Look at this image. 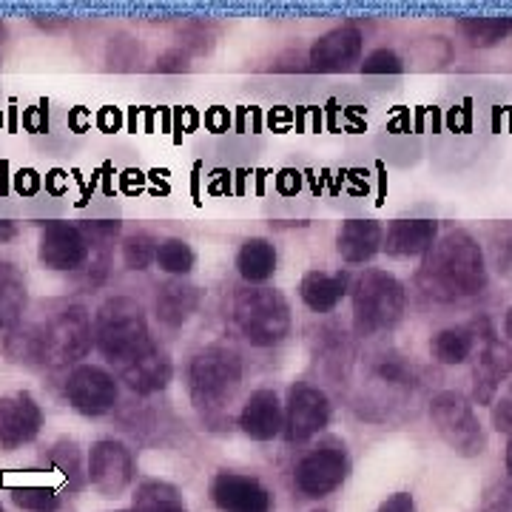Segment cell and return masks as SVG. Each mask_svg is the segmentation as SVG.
Masks as SVG:
<instances>
[{
  "mask_svg": "<svg viewBox=\"0 0 512 512\" xmlns=\"http://www.w3.org/2000/svg\"><path fill=\"white\" fill-rule=\"evenodd\" d=\"M43 464L55 467L57 473L66 478L69 493H80V490L89 484L86 461H83V453H80V444L74 439L55 441V444L43 453Z\"/></svg>",
  "mask_w": 512,
  "mask_h": 512,
  "instance_id": "484cf974",
  "label": "cell"
},
{
  "mask_svg": "<svg viewBox=\"0 0 512 512\" xmlns=\"http://www.w3.org/2000/svg\"><path fill=\"white\" fill-rule=\"evenodd\" d=\"M26 302H29V291L23 274L12 262L0 259V330H12L20 325Z\"/></svg>",
  "mask_w": 512,
  "mask_h": 512,
  "instance_id": "d4e9b609",
  "label": "cell"
},
{
  "mask_svg": "<svg viewBox=\"0 0 512 512\" xmlns=\"http://www.w3.org/2000/svg\"><path fill=\"white\" fill-rule=\"evenodd\" d=\"M157 268L168 274L171 279H185V276L194 271V265H197V254H194V248L180 237H168L160 239V245H157Z\"/></svg>",
  "mask_w": 512,
  "mask_h": 512,
  "instance_id": "f546056e",
  "label": "cell"
},
{
  "mask_svg": "<svg viewBox=\"0 0 512 512\" xmlns=\"http://www.w3.org/2000/svg\"><path fill=\"white\" fill-rule=\"evenodd\" d=\"M43 430V407L29 390L0 396V453H18Z\"/></svg>",
  "mask_w": 512,
  "mask_h": 512,
  "instance_id": "5bb4252c",
  "label": "cell"
},
{
  "mask_svg": "<svg viewBox=\"0 0 512 512\" xmlns=\"http://www.w3.org/2000/svg\"><path fill=\"white\" fill-rule=\"evenodd\" d=\"M63 393H66V402L72 404L74 413H80L86 419H100V416H109L120 402V382L106 367L83 362L69 370Z\"/></svg>",
  "mask_w": 512,
  "mask_h": 512,
  "instance_id": "9c48e42d",
  "label": "cell"
},
{
  "mask_svg": "<svg viewBox=\"0 0 512 512\" xmlns=\"http://www.w3.org/2000/svg\"><path fill=\"white\" fill-rule=\"evenodd\" d=\"M487 259L470 231H450L436 239L416 271V288L433 302H464L487 291Z\"/></svg>",
  "mask_w": 512,
  "mask_h": 512,
  "instance_id": "7a4b0ae2",
  "label": "cell"
},
{
  "mask_svg": "<svg viewBox=\"0 0 512 512\" xmlns=\"http://www.w3.org/2000/svg\"><path fill=\"white\" fill-rule=\"evenodd\" d=\"M114 512H131V510H114Z\"/></svg>",
  "mask_w": 512,
  "mask_h": 512,
  "instance_id": "60d3db41",
  "label": "cell"
},
{
  "mask_svg": "<svg viewBox=\"0 0 512 512\" xmlns=\"http://www.w3.org/2000/svg\"><path fill=\"white\" fill-rule=\"evenodd\" d=\"M3 40H6V23L0 20V43H3Z\"/></svg>",
  "mask_w": 512,
  "mask_h": 512,
  "instance_id": "ab89813d",
  "label": "cell"
},
{
  "mask_svg": "<svg viewBox=\"0 0 512 512\" xmlns=\"http://www.w3.org/2000/svg\"><path fill=\"white\" fill-rule=\"evenodd\" d=\"M0 512H6V510H3V504H0Z\"/></svg>",
  "mask_w": 512,
  "mask_h": 512,
  "instance_id": "7bdbcfd3",
  "label": "cell"
},
{
  "mask_svg": "<svg viewBox=\"0 0 512 512\" xmlns=\"http://www.w3.org/2000/svg\"><path fill=\"white\" fill-rule=\"evenodd\" d=\"M282 436L288 444H305L316 439L333 419L330 396L316 384L299 382L288 390V399L282 404Z\"/></svg>",
  "mask_w": 512,
  "mask_h": 512,
  "instance_id": "30bf717a",
  "label": "cell"
},
{
  "mask_svg": "<svg viewBox=\"0 0 512 512\" xmlns=\"http://www.w3.org/2000/svg\"><path fill=\"white\" fill-rule=\"evenodd\" d=\"M362 74H402L404 60L393 49H373L370 55L362 60Z\"/></svg>",
  "mask_w": 512,
  "mask_h": 512,
  "instance_id": "d6a6232c",
  "label": "cell"
},
{
  "mask_svg": "<svg viewBox=\"0 0 512 512\" xmlns=\"http://www.w3.org/2000/svg\"><path fill=\"white\" fill-rule=\"evenodd\" d=\"M439 239V222L436 220H393L384 228L382 251L396 259L407 256H424Z\"/></svg>",
  "mask_w": 512,
  "mask_h": 512,
  "instance_id": "d6986e66",
  "label": "cell"
},
{
  "mask_svg": "<svg viewBox=\"0 0 512 512\" xmlns=\"http://www.w3.org/2000/svg\"><path fill=\"white\" fill-rule=\"evenodd\" d=\"M15 237H18V225L12 220H0V245L3 242H12Z\"/></svg>",
  "mask_w": 512,
  "mask_h": 512,
  "instance_id": "8d00e7d4",
  "label": "cell"
},
{
  "mask_svg": "<svg viewBox=\"0 0 512 512\" xmlns=\"http://www.w3.org/2000/svg\"><path fill=\"white\" fill-rule=\"evenodd\" d=\"M282 421H285L282 402L271 387L254 390L237 416L239 430L251 441H274L276 436H282Z\"/></svg>",
  "mask_w": 512,
  "mask_h": 512,
  "instance_id": "ac0fdd59",
  "label": "cell"
},
{
  "mask_svg": "<svg viewBox=\"0 0 512 512\" xmlns=\"http://www.w3.org/2000/svg\"><path fill=\"white\" fill-rule=\"evenodd\" d=\"M311 512H328V510H311Z\"/></svg>",
  "mask_w": 512,
  "mask_h": 512,
  "instance_id": "b9f144b4",
  "label": "cell"
},
{
  "mask_svg": "<svg viewBox=\"0 0 512 512\" xmlns=\"http://www.w3.org/2000/svg\"><path fill=\"white\" fill-rule=\"evenodd\" d=\"M276 262H279L276 245L265 237L245 239V242L239 245L237 259H234L237 274L242 276L251 288H262L268 279H274Z\"/></svg>",
  "mask_w": 512,
  "mask_h": 512,
  "instance_id": "603a6c76",
  "label": "cell"
},
{
  "mask_svg": "<svg viewBox=\"0 0 512 512\" xmlns=\"http://www.w3.org/2000/svg\"><path fill=\"white\" fill-rule=\"evenodd\" d=\"M478 330V353L473 365V404L493 407L501 384L510 382L512 376V348L495 336L490 319L473 322Z\"/></svg>",
  "mask_w": 512,
  "mask_h": 512,
  "instance_id": "8fae6325",
  "label": "cell"
},
{
  "mask_svg": "<svg viewBox=\"0 0 512 512\" xmlns=\"http://www.w3.org/2000/svg\"><path fill=\"white\" fill-rule=\"evenodd\" d=\"M384 228L376 220H348L336 231V251L348 265H365L382 251Z\"/></svg>",
  "mask_w": 512,
  "mask_h": 512,
  "instance_id": "7402d4cb",
  "label": "cell"
},
{
  "mask_svg": "<svg viewBox=\"0 0 512 512\" xmlns=\"http://www.w3.org/2000/svg\"><path fill=\"white\" fill-rule=\"evenodd\" d=\"M350 476V456L345 441L322 439L293 467V487L305 498H328Z\"/></svg>",
  "mask_w": 512,
  "mask_h": 512,
  "instance_id": "ba28073f",
  "label": "cell"
},
{
  "mask_svg": "<svg viewBox=\"0 0 512 512\" xmlns=\"http://www.w3.org/2000/svg\"><path fill=\"white\" fill-rule=\"evenodd\" d=\"M493 427L512 439V379L507 382V393L493 402Z\"/></svg>",
  "mask_w": 512,
  "mask_h": 512,
  "instance_id": "836d02e7",
  "label": "cell"
},
{
  "mask_svg": "<svg viewBox=\"0 0 512 512\" xmlns=\"http://www.w3.org/2000/svg\"><path fill=\"white\" fill-rule=\"evenodd\" d=\"M131 512H188V507H185L183 493L174 484L148 478L143 484H137Z\"/></svg>",
  "mask_w": 512,
  "mask_h": 512,
  "instance_id": "83f0119b",
  "label": "cell"
},
{
  "mask_svg": "<svg viewBox=\"0 0 512 512\" xmlns=\"http://www.w3.org/2000/svg\"><path fill=\"white\" fill-rule=\"evenodd\" d=\"M12 504L23 512H57L60 495L49 484H20L12 487Z\"/></svg>",
  "mask_w": 512,
  "mask_h": 512,
  "instance_id": "4dcf8cb0",
  "label": "cell"
},
{
  "mask_svg": "<svg viewBox=\"0 0 512 512\" xmlns=\"http://www.w3.org/2000/svg\"><path fill=\"white\" fill-rule=\"evenodd\" d=\"M504 464H507V473L512 476V439L507 441V450H504Z\"/></svg>",
  "mask_w": 512,
  "mask_h": 512,
  "instance_id": "74e56055",
  "label": "cell"
},
{
  "mask_svg": "<svg viewBox=\"0 0 512 512\" xmlns=\"http://www.w3.org/2000/svg\"><path fill=\"white\" fill-rule=\"evenodd\" d=\"M89 256H92V239H89L83 225L60 220L43 225L40 242H37L40 265H46L49 271L72 274L89 262Z\"/></svg>",
  "mask_w": 512,
  "mask_h": 512,
  "instance_id": "4fadbf2b",
  "label": "cell"
},
{
  "mask_svg": "<svg viewBox=\"0 0 512 512\" xmlns=\"http://www.w3.org/2000/svg\"><path fill=\"white\" fill-rule=\"evenodd\" d=\"M362 52H365L362 29L353 23H345V26H336L313 40L308 63L316 72H345L353 63H362Z\"/></svg>",
  "mask_w": 512,
  "mask_h": 512,
  "instance_id": "e0dca14e",
  "label": "cell"
},
{
  "mask_svg": "<svg viewBox=\"0 0 512 512\" xmlns=\"http://www.w3.org/2000/svg\"><path fill=\"white\" fill-rule=\"evenodd\" d=\"M202 291L185 279H168L157 288L154 313L165 328H183L185 322L200 311Z\"/></svg>",
  "mask_w": 512,
  "mask_h": 512,
  "instance_id": "ffe728a7",
  "label": "cell"
},
{
  "mask_svg": "<svg viewBox=\"0 0 512 512\" xmlns=\"http://www.w3.org/2000/svg\"><path fill=\"white\" fill-rule=\"evenodd\" d=\"M191 57H188V52H183V49H168V52H163V55L157 57V72L160 74H183L191 69V63H188Z\"/></svg>",
  "mask_w": 512,
  "mask_h": 512,
  "instance_id": "e575fe53",
  "label": "cell"
},
{
  "mask_svg": "<svg viewBox=\"0 0 512 512\" xmlns=\"http://www.w3.org/2000/svg\"><path fill=\"white\" fill-rule=\"evenodd\" d=\"M350 302H353V333L359 339H370L402 322L407 311V288L382 268H367L350 285Z\"/></svg>",
  "mask_w": 512,
  "mask_h": 512,
  "instance_id": "5b68a950",
  "label": "cell"
},
{
  "mask_svg": "<svg viewBox=\"0 0 512 512\" xmlns=\"http://www.w3.org/2000/svg\"><path fill=\"white\" fill-rule=\"evenodd\" d=\"M234 325L251 348H276L291 336V302L276 288L248 285L234 296Z\"/></svg>",
  "mask_w": 512,
  "mask_h": 512,
  "instance_id": "8992f818",
  "label": "cell"
},
{
  "mask_svg": "<svg viewBox=\"0 0 512 512\" xmlns=\"http://www.w3.org/2000/svg\"><path fill=\"white\" fill-rule=\"evenodd\" d=\"M92 348V316L83 305H69L46 322H20L3 336L6 359L23 367L83 365Z\"/></svg>",
  "mask_w": 512,
  "mask_h": 512,
  "instance_id": "6da1fadb",
  "label": "cell"
},
{
  "mask_svg": "<svg viewBox=\"0 0 512 512\" xmlns=\"http://www.w3.org/2000/svg\"><path fill=\"white\" fill-rule=\"evenodd\" d=\"M430 421L439 439L461 458H476L487 447L484 427L478 421L476 404L458 390H441L430 402Z\"/></svg>",
  "mask_w": 512,
  "mask_h": 512,
  "instance_id": "52a82bcc",
  "label": "cell"
},
{
  "mask_svg": "<svg viewBox=\"0 0 512 512\" xmlns=\"http://www.w3.org/2000/svg\"><path fill=\"white\" fill-rule=\"evenodd\" d=\"M370 376L379 384H384V387H390V390H410V387H416V367L410 365L402 353H396V350H384L379 356H373Z\"/></svg>",
  "mask_w": 512,
  "mask_h": 512,
  "instance_id": "f1b7e54d",
  "label": "cell"
},
{
  "mask_svg": "<svg viewBox=\"0 0 512 512\" xmlns=\"http://www.w3.org/2000/svg\"><path fill=\"white\" fill-rule=\"evenodd\" d=\"M350 293L348 271H308L299 279V299L311 313H333Z\"/></svg>",
  "mask_w": 512,
  "mask_h": 512,
  "instance_id": "44dd1931",
  "label": "cell"
},
{
  "mask_svg": "<svg viewBox=\"0 0 512 512\" xmlns=\"http://www.w3.org/2000/svg\"><path fill=\"white\" fill-rule=\"evenodd\" d=\"M376 512H416V498L410 493L387 495Z\"/></svg>",
  "mask_w": 512,
  "mask_h": 512,
  "instance_id": "d590c367",
  "label": "cell"
},
{
  "mask_svg": "<svg viewBox=\"0 0 512 512\" xmlns=\"http://www.w3.org/2000/svg\"><path fill=\"white\" fill-rule=\"evenodd\" d=\"M92 333L94 348L109 365H114V370L131 362L140 350L154 342L146 311L131 296L106 299L94 313Z\"/></svg>",
  "mask_w": 512,
  "mask_h": 512,
  "instance_id": "277c9868",
  "label": "cell"
},
{
  "mask_svg": "<svg viewBox=\"0 0 512 512\" xmlns=\"http://www.w3.org/2000/svg\"><path fill=\"white\" fill-rule=\"evenodd\" d=\"M174 379V362L160 342H151L140 350L131 362L117 367V382H123L137 396H154L163 393Z\"/></svg>",
  "mask_w": 512,
  "mask_h": 512,
  "instance_id": "2e32d148",
  "label": "cell"
},
{
  "mask_svg": "<svg viewBox=\"0 0 512 512\" xmlns=\"http://www.w3.org/2000/svg\"><path fill=\"white\" fill-rule=\"evenodd\" d=\"M478 330L476 325H453V328L439 330L430 339V356L439 365H464L476 356Z\"/></svg>",
  "mask_w": 512,
  "mask_h": 512,
  "instance_id": "cb8c5ba5",
  "label": "cell"
},
{
  "mask_svg": "<svg viewBox=\"0 0 512 512\" xmlns=\"http://www.w3.org/2000/svg\"><path fill=\"white\" fill-rule=\"evenodd\" d=\"M504 336L512 339V305H510V311H507V316H504Z\"/></svg>",
  "mask_w": 512,
  "mask_h": 512,
  "instance_id": "f35d334b",
  "label": "cell"
},
{
  "mask_svg": "<svg viewBox=\"0 0 512 512\" xmlns=\"http://www.w3.org/2000/svg\"><path fill=\"white\" fill-rule=\"evenodd\" d=\"M211 501L220 512H274V493L256 476L220 470L211 478Z\"/></svg>",
  "mask_w": 512,
  "mask_h": 512,
  "instance_id": "9a60e30c",
  "label": "cell"
},
{
  "mask_svg": "<svg viewBox=\"0 0 512 512\" xmlns=\"http://www.w3.org/2000/svg\"><path fill=\"white\" fill-rule=\"evenodd\" d=\"M458 29L473 49H493L512 35V18L507 15H467L458 20Z\"/></svg>",
  "mask_w": 512,
  "mask_h": 512,
  "instance_id": "4316f807",
  "label": "cell"
},
{
  "mask_svg": "<svg viewBox=\"0 0 512 512\" xmlns=\"http://www.w3.org/2000/svg\"><path fill=\"white\" fill-rule=\"evenodd\" d=\"M157 245L160 239L148 231H134L123 239V262H126L128 271H148L157 259Z\"/></svg>",
  "mask_w": 512,
  "mask_h": 512,
  "instance_id": "1f68e13d",
  "label": "cell"
},
{
  "mask_svg": "<svg viewBox=\"0 0 512 512\" xmlns=\"http://www.w3.org/2000/svg\"><path fill=\"white\" fill-rule=\"evenodd\" d=\"M86 476L103 498H120L137 476L131 447L117 439H97L86 456Z\"/></svg>",
  "mask_w": 512,
  "mask_h": 512,
  "instance_id": "7c38bea8",
  "label": "cell"
},
{
  "mask_svg": "<svg viewBox=\"0 0 512 512\" xmlns=\"http://www.w3.org/2000/svg\"><path fill=\"white\" fill-rule=\"evenodd\" d=\"M245 379V362L237 348L214 342L197 350L185 367V387L194 410L200 413L205 427L222 430L231 424V404L237 399L239 387Z\"/></svg>",
  "mask_w": 512,
  "mask_h": 512,
  "instance_id": "3957f363",
  "label": "cell"
}]
</instances>
